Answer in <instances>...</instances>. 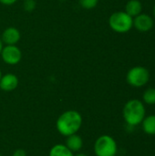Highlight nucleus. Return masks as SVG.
<instances>
[{"mask_svg": "<svg viewBox=\"0 0 155 156\" xmlns=\"http://www.w3.org/2000/svg\"><path fill=\"white\" fill-rule=\"evenodd\" d=\"M17 0H0V3L4 5H12L16 3Z\"/></svg>", "mask_w": 155, "mask_h": 156, "instance_id": "nucleus-18", "label": "nucleus"}, {"mask_svg": "<svg viewBox=\"0 0 155 156\" xmlns=\"http://www.w3.org/2000/svg\"><path fill=\"white\" fill-rule=\"evenodd\" d=\"M12 156H26V153L23 149H16L14 151Z\"/></svg>", "mask_w": 155, "mask_h": 156, "instance_id": "nucleus-17", "label": "nucleus"}, {"mask_svg": "<svg viewBox=\"0 0 155 156\" xmlns=\"http://www.w3.org/2000/svg\"><path fill=\"white\" fill-rule=\"evenodd\" d=\"M1 77H2V72H1V69H0V79H1Z\"/></svg>", "mask_w": 155, "mask_h": 156, "instance_id": "nucleus-21", "label": "nucleus"}, {"mask_svg": "<svg viewBox=\"0 0 155 156\" xmlns=\"http://www.w3.org/2000/svg\"><path fill=\"white\" fill-rule=\"evenodd\" d=\"M142 127L143 132L151 136L155 135V114L145 116L143 121L142 122Z\"/></svg>", "mask_w": 155, "mask_h": 156, "instance_id": "nucleus-12", "label": "nucleus"}, {"mask_svg": "<svg viewBox=\"0 0 155 156\" xmlns=\"http://www.w3.org/2000/svg\"><path fill=\"white\" fill-rule=\"evenodd\" d=\"M143 11V4L140 0H129L125 5V12L132 18L140 15Z\"/></svg>", "mask_w": 155, "mask_h": 156, "instance_id": "nucleus-11", "label": "nucleus"}, {"mask_svg": "<svg viewBox=\"0 0 155 156\" xmlns=\"http://www.w3.org/2000/svg\"><path fill=\"white\" fill-rule=\"evenodd\" d=\"M65 145L74 154L80 152V150L83 147V140L81 136H79L78 133L69 135L66 137Z\"/></svg>", "mask_w": 155, "mask_h": 156, "instance_id": "nucleus-10", "label": "nucleus"}, {"mask_svg": "<svg viewBox=\"0 0 155 156\" xmlns=\"http://www.w3.org/2000/svg\"><path fill=\"white\" fill-rule=\"evenodd\" d=\"M143 102L148 105L155 104V88H148L143 94Z\"/></svg>", "mask_w": 155, "mask_h": 156, "instance_id": "nucleus-14", "label": "nucleus"}, {"mask_svg": "<svg viewBox=\"0 0 155 156\" xmlns=\"http://www.w3.org/2000/svg\"><path fill=\"white\" fill-rule=\"evenodd\" d=\"M3 47H4V44H3L1 38H0V54H1V51H2V49H3Z\"/></svg>", "mask_w": 155, "mask_h": 156, "instance_id": "nucleus-20", "label": "nucleus"}, {"mask_svg": "<svg viewBox=\"0 0 155 156\" xmlns=\"http://www.w3.org/2000/svg\"><path fill=\"white\" fill-rule=\"evenodd\" d=\"M74 153H72L65 144H55L49 150L48 156H74Z\"/></svg>", "mask_w": 155, "mask_h": 156, "instance_id": "nucleus-13", "label": "nucleus"}, {"mask_svg": "<svg viewBox=\"0 0 155 156\" xmlns=\"http://www.w3.org/2000/svg\"><path fill=\"white\" fill-rule=\"evenodd\" d=\"M109 26L116 33H127L133 27V18L125 11H117L111 15Z\"/></svg>", "mask_w": 155, "mask_h": 156, "instance_id": "nucleus-3", "label": "nucleus"}, {"mask_svg": "<svg viewBox=\"0 0 155 156\" xmlns=\"http://www.w3.org/2000/svg\"><path fill=\"white\" fill-rule=\"evenodd\" d=\"M74 156H89L88 154H84V153H80V152H79V153H76V154H74Z\"/></svg>", "mask_w": 155, "mask_h": 156, "instance_id": "nucleus-19", "label": "nucleus"}, {"mask_svg": "<svg viewBox=\"0 0 155 156\" xmlns=\"http://www.w3.org/2000/svg\"><path fill=\"white\" fill-rule=\"evenodd\" d=\"M153 14H154V16H155V5H154V8H153Z\"/></svg>", "mask_w": 155, "mask_h": 156, "instance_id": "nucleus-22", "label": "nucleus"}, {"mask_svg": "<svg viewBox=\"0 0 155 156\" xmlns=\"http://www.w3.org/2000/svg\"><path fill=\"white\" fill-rule=\"evenodd\" d=\"M37 3L35 0H25L23 3V7L26 11H33L36 8Z\"/></svg>", "mask_w": 155, "mask_h": 156, "instance_id": "nucleus-16", "label": "nucleus"}, {"mask_svg": "<svg viewBox=\"0 0 155 156\" xmlns=\"http://www.w3.org/2000/svg\"><path fill=\"white\" fill-rule=\"evenodd\" d=\"M18 83L19 80L17 76L13 73H6L5 75H2L0 79V89L3 91L10 92L17 88Z\"/></svg>", "mask_w": 155, "mask_h": 156, "instance_id": "nucleus-9", "label": "nucleus"}, {"mask_svg": "<svg viewBox=\"0 0 155 156\" xmlns=\"http://www.w3.org/2000/svg\"><path fill=\"white\" fill-rule=\"evenodd\" d=\"M126 80L129 85L134 88H141L145 86L150 80L149 70L142 66L132 68L126 75Z\"/></svg>", "mask_w": 155, "mask_h": 156, "instance_id": "nucleus-5", "label": "nucleus"}, {"mask_svg": "<svg viewBox=\"0 0 155 156\" xmlns=\"http://www.w3.org/2000/svg\"><path fill=\"white\" fill-rule=\"evenodd\" d=\"M133 27L140 32H148L153 27V19L149 15L141 13L133 17Z\"/></svg>", "mask_w": 155, "mask_h": 156, "instance_id": "nucleus-7", "label": "nucleus"}, {"mask_svg": "<svg viewBox=\"0 0 155 156\" xmlns=\"http://www.w3.org/2000/svg\"><path fill=\"white\" fill-rule=\"evenodd\" d=\"M0 156H2V154H0Z\"/></svg>", "mask_w": 155, "mask_h": 156, "instance_id": "nucleus-23", "label": "nucleus"}, {"mask_svg": "<svg viewBox=\"0 0 155 156\" xmlns=\"http://www.w3.org/2000/svg\"><path fill=\"white\" fill-rule=\"evenodd\" d=\"M79 4L84 9L91 10L98 5L99 0H79Z\"/></svg>", "mask_w": 155, "mask_h": 156, "instance_id": "nucleus-15", "label": "nucleus"}, {"mask_svg": "<svg viewBox=\"0 0 155 156\" xmlns=\"http://www.w3.org/2000/svg\"><path fill=\"white\" fill-rule=\"evenodd\" d=\"M1 58L7 65H16L21 61L22 51L16 45H5L1 51Z\"/></svg>", "mask_w": 155, "mask_h": 156, "instance_id": "nucleus-6", "label": "nucleus"}, {"mask_svg": "<svg viewBox=\"0 0 155 156\" xmlns=\"http://www.w3.org/2000/svg\"><path fill=\"white\" fill-rule=\"evenodd\" d=\"M93 150L96 156H116L118 145L113 137L104 134L95 141Z\"/></svg>", "mask_w": 155, "mask_h": 156, "instance_id": "nucleus-4", "label": "nucleus"}, {"mask_svg": "<svg viewBox=\"0 0 155 156\" xmlns=\"http://www.w3.org/2000/svg\"><path fill=\"white\" fill-rule=\"evenodd\" d=\"M83 119L81 114L75 110H69L62 112L56 122V129L64 137L78 133L82 126Z\"/></svg>", "mask_w": 155, "mask_h": 156, "instance_id": "nucleus-1", "label": "nucleus"}, {"mask_svg": "<svg viewBox=\"0 0 155 156\" xmlns=\"http://www.w3.org/2000/svg\"><path fill=\"white\" fill-rule=\"evenodd\" d=\"M122 116L129 126H137L141 124L146 116L144 103L136 99L128 101L123 106Z\"/></svg>", "mask_w": 155, "mask_h": 156, "instance_id": "nucleus-2", "label": "nucleus"}, {"mask_svg": "<svg viewBox=\"0 0 155 156\" xmlns=\"http://www.w3.org/2000/svg\"><path fill=\"white\" fill-rule=\"evenodd\" d=\"M21 34L20 31L15 27H6L1 36V40L5 45H16L20 40Z\"/></svg>", "mask_w": 155, "mask_h": 156, "instance_id": "nucleus-8", "label": "nucleus"}]
</instances>
